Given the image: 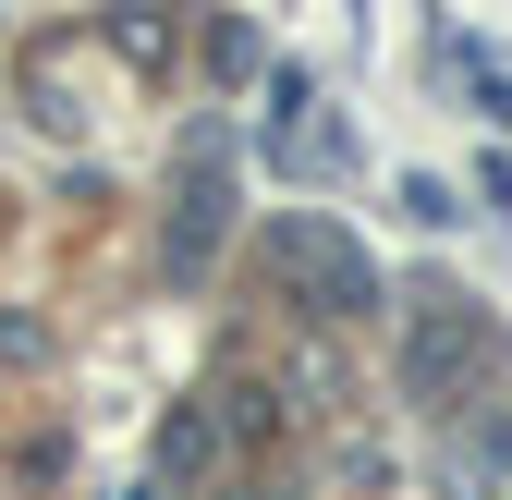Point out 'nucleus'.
I'll list each match as a JSON object with an SVG mask.
<instances>
[{"mask_svg": "<svg viewBox=\"0 0 512 500\" xmlns=\"http://www.w3.org/2000/svg\"><path fill=\"white\" fill-rule=\"evenodd\" d=\"M269 281L305 305V318H330V330L378 318V257L342 220H317V208H269Z\"/></svg>", "mask_w": 512, "mask_h": 500, "instance_id": "1", "label": "nucleus"}, {"mask_svg": "<svg viewBox=\"0 0 512 500\" xmlns=\"http://www.w3.org/2000/svg\"><path fill=\"white\" fill-rule=\"evenodd\" d=\"M220 220H232V183H220V135H196V183H183V220H171V281H196L220 257Z\"/></svg>", "mask_w": 512, "mask_h": 500, "instance_id": "2", "label": "nucleus"}, {"mask_svg": "<svg viewBox=\"0 0 512 500\" xmlns=\"http://www.w3.org/2000/svg\"><path fill=\"white\" fill-rule=\"evenodd\" d=\"M476 354H488V330L464 318V305H427V330L403 342V379H415L427 403H452V379H464V366H476Z\"/></svg>", "mask_w": 512, "mask_h": 500, "instance_id": "3", "label": "nucleus"}, {"mask_svg": "<svg viewBox=\"0 0 512 500\" xmlns=\"http://www.w3.org/2000/svg\"><path fill=\"white\" fill-rule=\"evenodd\" d=\"M220 464V403H171V427H159V488H196Z\"/></svg>", "mask_w": 512, "mask_h": 500, "instance_id": "4", "label": "nucleus"}, {"mask_svg": "<svg viewBox=\"0 0 512 500\" xmlns=\"http://www.w3.org/2000/svg\"><path fill=\"white\" fill-rule=\"evenodd\" d=\"M439 488H452V500H500V488H512V427L452 440V452H439Z\"/></svg>", "mask_w": 512, "mask_h": 500, "instance_id": "5", "label": "nucleus"}, {"mask_svg": "<svg viewBox=\"0 0 512 500\" xmlns=\"http://www.w3.org/2000/svg\"><path fill=\"white\" fill-rule=\"evenodd\" d=\"M403 220L439 232V220H452V183H439V171H403Z\"/></svg>", "mask_w": 512, "mask_h": 500, "instance_id": "6", "label": "nucleus"}]
</instances>
